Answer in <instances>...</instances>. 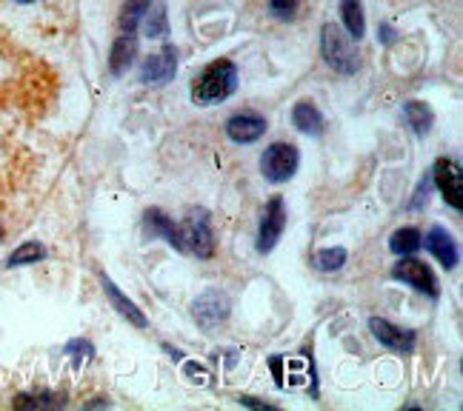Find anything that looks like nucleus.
I'll return each instance as SVG.
<instances>
[{
  "mask_svg": "<svg viewBox=\"0 0 463 411\" xmlns=\"http://www.w3.org/2000/svg\"><path fill=\"white\" fill-rule=\"evenodd\" d=\"M177 71V55H175V46H164L157 51V55L146 58L144 61V69H140V80L144 83H152V86H160V83H169Z\"/></svg>",
  "mask_w": 463,
  "mask_h": 411,
  "instance_id": "10",
  "label": "nucleus"
},
{
  "mask_svg": "<svg viewBox=\"0 0 463 411\" xmlns=\"http://www.w3.org/2000/svg\"><path fill=\"white\" fill-rule=\"evenodd\" d=\"M17 4H32V0H17Z\"/></svg>",
  "mask_w": 463,
  "mask_h": 411,
  "instance_id": "29",
  "label": "nucleus"
},
{
  "mask_svg": "<svg viewBox=\"0 0 463 411\" xmlns=\"http://www.w3.org/2000/svg\"><path fill=\"white\" fill-rule=\"evenodd\" d=\"M0 240H4V229H0Z\"/></svg>",
  "mask_w": 463,
  "mask_h": 411,
  "instance_id": "30",
  "label": "nucleus"
},
{
  "mask_svg": "<svg viewBox=\"0 0 463 411\" xmlns=\"http://www.w3.org/2000/svg\"><path fill=\"white\" fill-rule=\"evenodd\" d=\"M344 263H346V248H320L315 257V266L320 272H337L344 269Z\"/></svg>",
  "mask_w": 463,
  "mask_h": 411,
  "instance_id": "23",
  "label": "nucleus"
},
{
  "mask_svg": "<svg viewBox=\"0 0 463 411\" xmlns=\"http://www.w3.org/2000/svg\"><path fill=\"white\" fill-rule=\"evenodd\" d=\"M420 243H423L420 231L415 226H403V229H398L395 235L389 238V252L398 255V257H409V255L418 252Z\"/></svg>",
  "mask_w": 463,
  "mask_h": 411,
  "instance_id": "19",
  "label": "nucleus"
},
{
  "mask_svg": "<svg viewBox=\"0 0 463 411\" xmlns=\"http://www.w3.org/2000/svg\"><path fill=\"white\" fill-rule=\"evenodd\" d=\"M392 277L401 280V283H406V285H412V289L423 292L426 297H438V280H435L432 269H430L426 263L415 260L412 255L403 257V260L395 266V269H392Z\"/></svg>",
  "mask_w": 463,
  "mask_h": 411,
  "instance_id": "6",
  "label": "nucleus"
},
{
  "mask_svg": "<svg viewBox=\"0 0 463 411\" xmlns=\"http://www.w3.org/2000/svg\"><path fill=\"white\" fill-rule=\"evenodd\" d=\"M241 406H252V408H269L263 400H255V397H238Z\"/></svg>",
  "mask_w": 463,
  "mask_h": 411,
  "instance_id": "27",
  "label": "nucleus"
},
{
  "mask_svg": "<svg viewBox=\"0 0 463 411\" xmlns=\"http://www.w3.org/2000/svg\"><path fill=\"white\" fill-rule=\"evenodd\" d=\"M66 354L72 357L75 366L80 369V366H86L95 357V349H92V343H89V341H72V343L66 346Z\"/></svg>",
  "mask_w": 463,
  "mask_h": 411,
  "instance_id": "24",
  "label": "nucleus"
},
{
  "mask_svg": "<svg viewBox=\"0 0 463 411\" xmlns=\"http://www.w3.org/2000/svg\"><path fill=\"white\" fill-rule=\"evenodd\" d=\"M14 406H63V397L55 395H21L14 400Z\"/></svg>",
  "mask_w": 463,
  "mask_h": 411,
  "instance_id": "26",
  "label": "nucleus"
},
{
  "mask_svg": "<svg viewBox=\"0 0 463 411\" xmlns=\"http://www.w3.org/2000/svg\"><path fill=\"white\" fill-rule=\"evenodd\" d=\"M235 89H238V69L232 61L221 58V61H212L201 71V78H194L192 100L201 103V106H212V103L226 100Z\"/></svg>",
  "mask_w": 463,
  "mask_h": 411,
  "instance_id": "1",
  "label": "nucleus"
},
{
  "mask_svg": "<svg viewBox=\"0 0 463 411\" xmlns=\"http://www.w3.org/2000/svg\"><path fill=\"white\" fill-rule=\"evenodd\" d=\"M320 55H324V61L335 71H341V75H354L361 66L358 49L352 46L349 34L337 23H326L324 32H320Z\"/></svg>",
  "mask_w": 463,
  "mask_h": 411,
  "instance_id": "2",
  "label": "nucleus"
},
{
  "mask_svg": "<svg viewBox=\"0 0 463 411\" xmlns=\"http://www.w3.org/2000/svg\"><path fill=\"white\" fill-rule=\"evenodd\" d=\"M298 163H300V152L292 143H272L260 157V174L269 183H287L298 172Z\"/></svg>",
  "mask_w": 463,
  "mask_h": 411,
  "instance_id": "4",
  "label": "nucleus"
},
{
  "mask_svg": "<svg viewBox=\"0 0 463 411\" xmlns=\"http://www.w3.org/2000/svg\"><path fill=\"white\" fill-rule=\"evenodd\" d=\"M140 23H146L144 26V34L149 41H157V38H164V34L169 32V21H166V6L164 4H152L149 12L144 14V21Z\"/></svg>",
  "mask_w": 463,
  "mask_h": 411,
  "instance_id": "20",
  "label": "nucleus"
},
{
  "mask_svg": "<svg viewBox=\"0 0 463 411\" xmlns=\"http://www.w3.org/2000/svg\"><path fill=\"white\" fill-rule=\"evenodd\" d=\"M369 332L375 334L378 343H383L392 351H412L415 349V341H418L412 329H401V326L389 323V320H381V317H372L369 320Z\"/></svg>",
  "mask_w": 463,
  "mask_h": 411,
  "instance_id": "9",
  "label": "nucleus"
},
{
  "mask_svg": "<svg viewBox=\"0 0 463 411\" xmlns=\"http://www.w3.org/2000/svg\"><path fill=\"white\" fill-rule=\"evenodd\" d=\"M144 226H146V235L152 238H164L166 243H172L175 248H181V238H177V226L172 218H166L160 209H149L144 214Z\"/></svg>",
  "mask_w": 463,
  "mask_h": 411,
  "instance_id": "15",
  "label": "nucleus"
},
{
  "mask_svg": "<svg viewBox=\"0 0 463 411\" xmlns=\"http://www.w3.org/2000/svg\"><path fill=\"white\" fill-rule=\"evenodd\" d=\"M341 23L352 41H361L366 34V17L361 0H341Z\"/></svg>",
  "mask_w": 463,
  "mask_h": 411,
  "instance_id": "17",
  "label": "nucleus"
},
{
  "mask_svg": "<svg viewBox=\"0 0 463 411\" xmlns=\"http://www.w3.org/2000/svg\"><path fill=\"white\" fill-rule=\"evenodd\" d=\"M292 123H295V129H298V132L312 135V137H317L320 132H324V115H320V109H317L315 103H309V100L295 103V109H292Z\"/></svg>",
  "mask_w": 463,
  "mask_h": 411,
  "instance_id": "14",
  "label": "nucleus"
},
{
  "mask_svg": "<svg viewBox=\"0 0 463 411\" xmlns=\"http://www.w3.org/2000/svg\"><path fill=\"white\" fill-rule=\"evenodd\" d=\"M149 6H152V0H127V6H123V12H120L118 26L123 32H135L140 26V21H144V14L149 12Z\"/></svg>",
  "mask_w": 463,
  "mask_h": 411,
  "instance_id": "21",
  "label": "nucleus"
},
{
  "mask_svg": "<svg viewBox=\"0 0 463 411\" xmlns=\"http://www.w3.org/2000/svg\"><path fill=\"white\" fill-rule=\"evenodd\" d=\"M135 55H137V38H135L132 32H123L120 38L115 41L112 55H109L112 75H123V71H127V69L132 66Z\"/></svg>",
  "mask_w": 463,
  "mask_h": 411,
  "instance_id": "16",
  "label": "nucleus"
},
{
  "mask_svg": "<svg viewBox=\"0 0 463 411\" xmlns=\"http://www.w3.org/2000/svg\"><path fill=\"white\" fill-rule=\"evenodd\" d=\"M426 248H430L432 257L443 266V269H455L458 266V243L449 238L447 229L432 226L426 231Z\"/></svg>",
  "mask_w": 463,
  "mask_h": 411,
  "instance_id": "12",
  "label": "nucleus"
},
{
  "mask_svg": "<svg viewBox=\"0 0 463 411\" xmlns=\"http://www.w3.org/2000/svg\"><path fill=\"white\" fill-rule=\"evenodd\" d=\"M381 38H383L386 43H389V41H395V32L389 29V23H383V26H381Z\"/></svg>",
  "mask_w": 463,
  "mask_h": 411,
  "instance_id": "28",
  "label": "nucleus"
},
{
  "mask_svg": "<svg viewBox=\"0 0 463 411\" xmlns=\"http://www.w3.org/2000/svg\"><path fill=\"white\" fill-rule=\"evenodd\" d=\"M403 123L409 129H412L415 135H426L432 129V123H435V115H432V109L426 103H420V100H409V103H403Z\"/></svg>",
  "mask_w": 463,
  "mask_h": 411,
  "instance_id": "18",
  "label": "nucleus"
},
{
  "mask_svg": "<svg viewBox=\"0 0 463 411\" xmlns=\"http://www.w3.org/2000/svg\"><path fill=\"white\" fill-rule=\"evenodd\" d=\"M232 303L221 289H206L198 300L192 303V317L203 332H215L229 320Z\"/></svg>",
  "mask_w": 463,
  "mask_h": 411,
  "instance_id": "5",
  "label": "nucleus"
},
{
  "mask_svg": "<svg viewBox=\"0 0 463 411\" xmlns=\"http://www.w3.org/2000/svg\"><path fill=\"white\" fill-rule=\"evenodd\" d=\"M269 9L275 17H280V21H292L300 9V0H269Z\"/></svg>",
  "mask_w": 463,
  "mask_h": 411,
  "instance_id": "25",
  "label": "nucleus"
},
{
  "mask_svg": "<svg viewBox=\"0 0 463 411\" xmlns=\"http://www.w3.org/2000/svg\"><path fill=\"white\" fill-rule=\"evenodd\" d=\"M283 226H287V203L283 198H272L266 203L263 211V220H260V231H258V252H272L278 246L280 235H283Z\"/></svg>",
  "mask_w": 463,
  "mask_h": 411,
  "instance_id": "7",
  "label": "nucleus"
},
{
  "mask_svg": "<svg viewBox=\"0 0 463 411\" xmlns=\"http://www.w3.org/2000/svg\"><path fill=\"white\" fill-rule=\"evenodd\" d=\"M100 283H103V289H106V297H109V303H112V306L118 309V314H120V317H127L132 326L144 329V326H146V314L140 312V309L135 306V303H132L127 294H123V292L118 289V285L112 283V277L100 275Z\"/></svg>",
  "mask_w": 463,
  "mask_h": 411,
  "instance_id": "13",
  "label": "nucleus"
},
{
  "mask_svg": "<svg viewBox=\"0 0 463 411\" xmlns=\"http://www.w3.org/2000/svg\"><path fill=\"white\" fill-rule=\"evenodd\" d=\"M432 181L438 186V191L443 194L452 209H463V183H460V169L458 163H452L449 157H438V163L432 169Z\"/></svg>",
  "mask_w": 463,
  "mask_h": 411,
  "instance_id": "8",
  "label": "nucleus"
},
{
  "mask_svg": "<svg viewBox=\"0 0 463 411\" xmlns=\"http://www.w3.org/2000/svg\"><path fill=\"white\" fill-rule=\"evenodd\" d=\"M266 132V117L258 112H238L226 120V137L232 143H255Z\"/></svg>",
  "mask_w": 463,
  "mask_h": 411,
  "instance_id": "11",
  "label": "nucleus"
},
{
  "mask_svg": "<svg viewBox=\"0 0 463 411\" xmlns=\"http://www.w3.org/2000/svg\"><path fill=\"white\" fill-rule=\"evenodd\" d=\"M43 257H46V248H43L41 243H24L14 255H9L6 266H9V269H14V266L38 263V260H43Z\"/></svg>",
  "mask_w": 463,
  "mask_h": 411,
  "instance_id": "22",
  "label": "nucleus"
},
{
  "mask_svg": "<svg viewBox=\"0 0 463 411\" xmlns=\"http://www.w3.org/2000/svg\"><path fill=\"white\" fill-rule=\"evenodd\" d=\"M177 238H181V252L194 255L201 260H209L215 252V235H212L209 214L203 209H192L184 223L177 226Z\"/></svg>",
  "mask_w": 463,
  "mask_h": 411,
  "instance_id": "3",
  "label": "nucleus"
}]
</instances>
